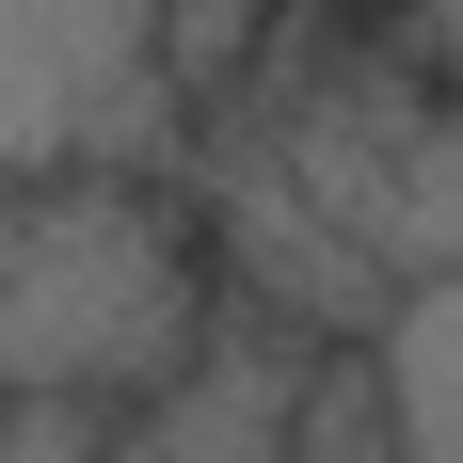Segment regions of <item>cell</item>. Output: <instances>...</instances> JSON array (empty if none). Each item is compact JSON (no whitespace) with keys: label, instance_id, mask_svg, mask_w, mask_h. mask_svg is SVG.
Returning <instances> with one entry per match:
<instances>
[{"label":"cell","instance_id":"1","mask_svg":"<svg viewBox=\"0 0 463 463\" xmlns=\"http://www.w3.org/2000/svg\"><path fill=\"white\" fill-rule=\"evenodd\" d=\"M208 352L192 240L144 176H64V208H16L0 256V400H96L128 416Z\"/></svg>","mask_w":463,"mask_h":463},{"label":"cell","instance_id":"3","mask_svg":"<svg viewBox=\"0 0 463 463\" xmlns=\"http://www.w3.org/2000/svg\"><path fill=\"white\" fill-rule=\"evenodd\" d=\"M272 463H400V416H383L368 352H335V368H304L272 400Z\"/></svg>","mask_w":463,"mask_h":463},{"label":"cell","instance_id":"4","mask_svg":"<svg viewBox=\"0 0 463 463\" xmlns=\"http://www.w3.org/2000/svg\"><path fill=\"white\" fill-rule=\"evenodd\" d=\"M112 431L128 416H96V400H0V463H112Z\"/></svg>","mask_w":463,"mask_h":463},{"label":"cell","instance_id":"2","mask_svg":"<svg viewBox=\"0 0 463 463\" xmlns=\"http://www.w3.org/2000/svg\"><path fill=\"white\" fill-rule=\"evenodd\" d=\"M176 160L160 0H0V192Z\"/></svg>","mask_w":463,"mask_h":463},{"label":"cell","instance_id":"5","mask_svg":"<svg viewBox=\"0 0 463 463\" xmlns=\"http://www.w3.org/2000/svg\"><path fill=\"white\" fill-rule=\"evenodd\" d=\"M112 463H160V448H144V431H112Z\"/></svg>","mask_w":463,"mask_h":463}]
</instances>
